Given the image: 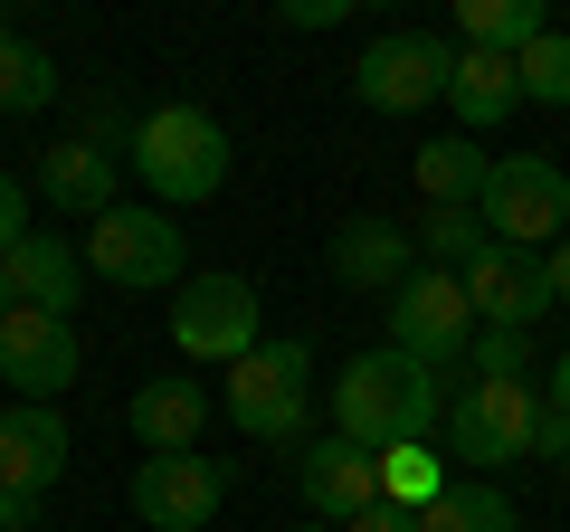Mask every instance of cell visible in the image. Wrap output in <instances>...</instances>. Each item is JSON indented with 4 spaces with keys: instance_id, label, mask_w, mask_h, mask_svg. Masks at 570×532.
I'll list each match as a JSON object with an SVG mask.
<instances>
[{
    "instance_id": "obj_37",
    "label": "cell",
    "mask_w": 570,
    "mask_h": 532,
    "mask_svg": "<svg viewBox=\"0 0 570 532\" xmlns=\"http://www.w3.org/2000/svg\"><path fill=\"white\" fill-rule=\"evenodd\" d=\"M0 39H10V20H0Z\"/></svg>"
},
{
    "instance_id": "obj_9",
    "label": "cell",
    "mask_w": 570,
    "mask_h": 532,
    "mask_svg": "<svg viewBox=\"0 0 570 532\" xmlns=\"http://www.w3.org/2000/svg\"><path fill=\"white\" fill-rule=\"evenodd\" d=\"M475 209H485V228H494L504 247H532V257H542L551 228H570V171L542 162V152H504Z\"/></svg>"
},
{
    "instance_id": "obj_32",
    "label": "cell",
    "mask_w": 570,
    "mask_h": 532,
    "mask_svg": "<svg viewBox=\"0 0 570 532\" xmlns=\"http://www.w3.org/2000/svg\"><path fill=\"white\" fill-rule=\"evenodd\" d=\"M542 276H551V305L570 314V238H551V257H542Z\"/></svg>"
},
{
    "instance_id": "obj_23",
    "label": "cell",
    "mask_w": 570,
    "mask_h": 532,
    "mask_svg": "<svg viewBox=\"0 0 570 532\" xmlns=\"http://www.w3.org/2000/svg\"><path fill=\"white\" fill-rule=\"evenodd\" d=\"M419 532H523V513H513L504 485H448L419 513Z\"/></svg>"
},
{
    "instance_id": "obj_14",
    "label": "cell",
    "mask_w": 570,
    "mask_h": 532,
    "mask_svg": "<svg viewBox=\"0 0 570 532\" xmlns=\"http://www.w3.org/2000/svg\"><path fill=\"white\" fill-rule=\"evenodd\" d=\"M0 276H10V305L77 324V305H86V257H77V238H48V228H29V238L0 257Z\"/></svg>"
},
{
    "instance_id": "obj_35",
    "label": "cell",
    "mask_w": 570,
    "mask_h": 532,
    "mask_svg": "<svg viewBox=\"0 0 570 532\" xmlns=\"http://www.w3.org/2000/svg\"><path fill=\"white\" fill-rule=\"evenodd\" d=\"M0 324H10V276H0Z\"/></svg>"
},
{
    "instance_id": "obj_19",
    "label": "cell",
    "mask_w": 570,
    "mask_h": 532,
    "mask_svg": "<svg viewBox=\"0 0 570 532\" xmlns=\"http://www.w3.org/2000/svg\"><path fill=\"white\" fill-rule=\"evenodd\" d=\"M448 105L466 134H494V124L523 105V67L494 58V48H456V77H448Z\"/></svg>"
},
{
    "instance_id": "obj_4",
    "label": "cell",
    "mask_w": 570,
    "mask_h": 532,
    "mask_svg": "<svg viewBox=\"0 0 570 532\" xmlns=\"http://www.w3.org/2000/svg\"><path fill=\"white\" fill-rule=\"evenodd\" d=\"M219 410L238 418V437H266V447L305 437V410H314V352H305V343H257L247 362H228Z\"/></svg>"
},
{
    "instance_id": "obj_5",
    "label": "cell",
    "mask_w": 570,
    "mask_h": 532,
    "mask_svg": "<svg viewBox=\"0 0 570 532\" xmlns=\"http://www.w3.org/2000/svg\"><path fill=\"white\" fill-rule=\"evenodd\" d=\"M532 428H542V390L532 381H466L448 400V456L475 475H504L532 456Z\"/></svg>"
},
{
    "instance_id": "obj_11",
    "label": "cell",
    "mask_w": 570,
    "mask_h": 532,
    "mask_svg": "<svg viewBox=\"0 0 570 532\" xmlns=\"http://www.w3.org/2000/svg\"><path fill=\"white\" fill-rule=\"evenodd\" d=\"M77 371H86L77 324L10 305V324H0V381L20 390V400H39V410H58V390H77Z\"/></svg>"
},
{
    "instance_id": "obj_36",
    "label": "cell",
    "mask_w": 570,
    "mask_h": 532,
    "mask_svg": "<svg viewBox=\"0 0 570 532\" xmlns=\"http://www.w3.org/2000/svg\"><path fill=\"white\" fill-rule=\"evenodd\" d=\"M305 532H333V523H305Z\"/></svg>"
},
{
    "instance_id": "obj_8",
    "label": "cell",
    "mask_w": 570,
    "mask_h": 532,
    "mask_svg": "<svg viewBox=\"0 0 570 532\" xmlns=\"http://www.w3.org/2000/svg\"><path fill=\"white\" fill-rule=\"evenodd\" d=\"M390 352H409V362H428V371H448L456 352H475L466 276H448V266H419V276L390 295Z\"/></svg>"
},
{
    "instance_id": "obj_13",
    "label": "cell",
    "mask_w": 570,
    "mask_h": 532,
    "mask_svg": "<svg viewBox=\"0 0 570 532\" xmlns=\"http://www.w3.org/2000/svg\"><path fill=\"white\" fill-rule=\"evenodd\" d=\"M295 485H305V504H314V523H362L371 504H381V456L371 447H352L343 428L333 437H305V456H295Z\"/></svg>"
},
{
    "instance_id": "obj_10",
    "label": "cell",
    "mask_w": 570,
    "mask_h": 532,
    "mask_svg": "<svg viewBox=\"0 0 570 532\" xmlns=\"http://www.w3.org/2000/svg\"><path fill=\"white\" fill-rule=\"evenodd\" d=\"M466 305H475V333H532L542 314H561L542 257L532 247H504V238H485L466 257Z\"/></svg>"
},
{
    "instance_id": "obj_26",
    "label": "cell",
    "mask_w": 570,
    "mask_h": 532,
    "mask_svg": "<svg viewBox=\"0 0 570 532\" xmlns=\"http://www.w3.org/2000/svg\"><path fill=\"white\" fill-rule=\"evenodd\" d=\"M513 67H523V105H570V29H542Z\"/></svg>"
},
{
    "instance_id": "obj_7",
    "label": "cell",
    "mask_w": 570,
    "mask_h": 532,
    "mask_svg": "<svg viewBox=\"0 0 570 532\" xmlns=\"http://www.w3.org/2000/svg\"><path fill=\"white\" fill-rule=\"evenodd\" d=\"M266 333H257V286L247 276H190L181 295H171V352L181 362H247Z\"/></svg>"
},
{
    "instance_id": "obj_31",
    "label": "cell",
    "mask_w": 570,
    "mask_h": 532,
    "mask_svg": "<svg viewBox=\"0 0 570 532\" xmlns=\"http://www.w3.org/2000/svg\"><path fill=\"white\" fill-rule=\"evenodd\" d=\"M343 532H419V513H409V504H390V494H381V504H371L362 523H343Z\"/></svg>"
},
{
    "instance_id": "obj_21",
    "label": "cell",
    "mask_w": 570,
    "mask_h": 532,
    "mask_svg": "<svg viewBox=\"0 0 570 532\" xmlns=\"http://www.w3.org/2000/svg\"><path fill=\"white\" fill-rule=\"evenodd\" d=\"M542 29H551V20L532 10V0H456V39H466V48H494V58H523Z\"/></svg>"
},
{
    "instance_id": "obj_1",
    "label": "cell",
    "mask_w": 570,
    "mask_h": 532,
    "mask_svg": "<svg viewBox=\"0 0 570 532\" xmlns=\"http://www.w3.org/2000/svg\"><path fill=\"white\" fill-rule=\"evenodd\" d=\"M333 428L352 437V447L390 456V447H428V428H448V381L428 362H409V352H352L343 371H333Z\"/></svg>"
},
{
    "instance_id": "obj_29",
    "label": "cell",
    "mask_w": 570,
    "mask_h": 532,
    "mask_svg": "<svg viewBox=\"0 0 570 532\" xmlns=\"http://www.w3.org/2000/svg\"><path fill=\"white\" fill-rule=\"evenodd\" d=\"M532 456H551V466H570V418L542 400V428H532Z\"/></svg>"
},
{
    "instance_id": "obj_6",
    "label": "cell",
    "mask_w": 570,
    "mask_h": 532,
    "mask_svg": "<svg viewBox=\"0 0 570 532\" xmlns=\"http://www.w3.org/2000/svg\"><path fill=\"white\" fill-rule=\"evenodd\" d=\"M456 77V48L428 39V29H381V39L352 58V96L371 105V115H419V105H438Z\"/></svg>"
},
{
    "instance_id": "obj_17",
    "label": "cell",
    "mask_w": 570,
    "mask_h": 532,
    "mask_svg": "<svg viewBox=\"0 0 570 532\" xmlns=\"http://www.w3.org/2000/svg\"><path fill=\"white\" fill-rule=\"evenodd\" d=\"M134 437H142V456H190L200 447V428H209V390L200 381H181V371H163V381H142L134 390Z\"/></svg>"
},
{
    "instance_id": "obj_15",
    "label": "cell",
    "mask_w": 570,
    "mask_h": 532,
    "mask_svg": "<svg viewBox=\"0 0 570 532\" xmlns=\"http://www.w3.org/2000/svg\"><path fill=\"white\" fill-rule=\"evenodd\" d=\"M419 266L428 257H419V238H409L400 219H371V209H362V219L333 228V276H343L352 295H400Z\"/></svg>"
},
{
    "instance_id": "obj_25",
    "label": "cell",
    "mask_w": 570,
    "mask_h": 532,
    "mask_svg": "<svg viewBox=\"0 0 570 532\" xmlns=\"http://www.w3.org/2000/svg\"><path fill=\"white\" fill-rule=\"evenodd\" d=\"M448 485H456L448 456H428V447H390V456H381V494H390V504H409V513H428Z\"/></svg>"
},
{
    "instance_id": "obj_28",
    "label": "cell",
    "mask_w": 570,
    "mask_h": 532,
    "mask_svg": "<svg viewBox=\"0 0 570 532\" xmlns=\"http://www.w3.org/2000/svg\"><path fill=\"white\" fill-rule=\"evenodd\" d=\"M20 238H29V200H20V181L0 171V257H10Z\"/></svg>"
},
{
    "instance_id": "obj_2",
    "label": "cell",
    "mask_w": 570,
    "mask_h": 532,
    "mask_svg": "<svg viewBox=\"0 0 570 532\" xmlns=\"http://www.w3.org/2000/svg\"><path fill=\"white\" fill-rule=\"evenodd\" d=\"M134 171L142 190L163 209H200L228 190V134L219 115H200V105H153V115L134 124Z\"/></svg>"
},
{
    "instance_id": "obj_16",
    "label": "cell",
    "mask_w": 570,
    "mask_h": 532,
    "mask_svg": "<svg viewBox=\"0 0 570 532\" xmlns=\"http://www.w3.org/2000/svg\"><path fill=\"white\" fill-rule=\"evenodd\" d=\"M67 475V418L39 400H10L0 410V485L10 494H48Z\"/></svg>"
},
{
    "instance_id": "obj_22",
    "label": "cell",
    "mask_w": 570,
    "mask_h": 532,
    "mask_svg": "<svg viewBox=\"0 0 570 532\" xmlns=\"http://www.w3.org/2000/svg\"><path fill=\"white\" fill-rule=\"evenodd\" d=\"M39 105H58V58L10 29L0 39V115H39Z\"/></svg>"
},
{
    "instance_id": "obj_30",
    "label": "cell",
    "mask_w": 570,
    "mask_h": 532,
    "mask_svg": "<svg viewBox=\"0 0 570 532\" xmlns=\"http://www.w3.org/2000/svg\"><path fill=\"white\" fill-rule=\"evenodd\" d=\"M352 0H285V29H333Z\"/></svg>"
},
{
    "instance_id": "obj_3",
    "label": "cell",
    "mask_w": 570,
    "mask_h": 532,
    "mask_svg": "<svg viewBox=\"0 0 570 532\" xmlns=\"http://www.w3.org/2000/svg\"><path fill=\"white\" fill-rule=\"evenodd\" d=\"M77 257H86V276H105V286H134V295H181L190 286V238L171 228V209H134V200H115L105 219H86V238H77Z\"/></svg>"
},
{
    "instance_id": "obj_24",
    "label": "cell",
    "mask_w": 570,
    "mask_h": 532,
    "mask_svg": "<svg viewBox=\"0 0 570 532\" xmlns=\"http://www.w3.org/2000/svg\"><path fill=\"white\" fill-rule=\"evenodd\" d=\"M475 228H485V209H419V228H409V238H419V257H428V266L466 276V257L485 247Z\"/></svg>"
},
{
    "instance_id": "obj_12",
    "label": "cell",
    "mask_w": 570,
    "mask_h": 532,
    "mask_svg": "<svg viewBox=\"0 0 570 532\" xmlns=\"http://www.w3.org/2000/svg\"><path fill=\"white\" fill-rule=\"evenodd\" d=\"M219 494H228V466L219 456H142L134 466V513L153 532H209V513H219Z\"/></svg>"
},
{
    "instance_id": "obj_20",
    "label": "cell",
    "mask_w": 570,
    "mask_h": 532,
    "mask_svg": "<svg viewBox=\"0 0 570 532\" xmlns=\"http://www.w3.org/2000/svg\"><path fill=\"white\" fill-rule=\"evenodd\" d=\"M419 200L428 209H475L485 200V181H494V162L475 152V134H438V144H419Z\"/></svg>"
},
{
    "instance_id": "obj_33",
    "label": "cell",
    "mask_w": 570,
    "mask_h": 532,
    "mask_svg": "<svg viewBox=\"0 0 570 532\" xmlns=\"http://www.w3.org/2000/svg\"><path fill=\"white\" fill-rule=\"evenodd\" d=\"M29 523H39V494H10V485H0V532H29Z\"/></svg>"
},
{
    "instance_id": "obj_34",
    "label": "cell",
    "mask_w": 570,
    "mask_h": 532,
    "mask_svg": "<svg viewBox=\"0 0 570 532\" xmlns=\"http://www.w3.org/2000/svg\"><path fill=\"white\" fill-rule=\"evenodd\" d=\"M551 410L570 418V352H561V362H551Z\"/></svg>"
},
{
    "instance_id": "obj_18",
    "label": "cell",
    "mask_w": 570,
    "mask_h": 532,
    "mask_svg": "<svg viewBox=\"0 0 570 532\" xmlns=\"http://www.w3.org/2000/svg\"><path fill=\"white\" fill-rule=\"evenodd\" d=\"M39 200L67 209V219H105V209H115V152L86 144V134L48 144V152H39Z\"/></svg>"
},
{
    "instance_id": "obj_27",
    "label": "cell",
    "mask_w": 570,
    "mask_h": 532,
    "mask_svg": "<svg viewBox=\"0 0 570 532\" xmlns=\"http://www.w3.org/2000/svg\"><path fill=\"white\" fill-rule=\"evenodd\" d=\"M475 381H532V333H475Z\"/></svg>"
},
{
    "instance_id": "obj_38",
    "label": "cell",
    "mask_w": 570,
    "mask_h": 532,
    "mask_svg": "<svg viewBox=\"0 0 570 532\" xmlns=\"http://www.w3.org/2000/svg\"><path fill=\"white\" fill-rule=\"evenodd\" d=\"M561 475H570V466H561Z\"/></svg>"
}]
</instances>
